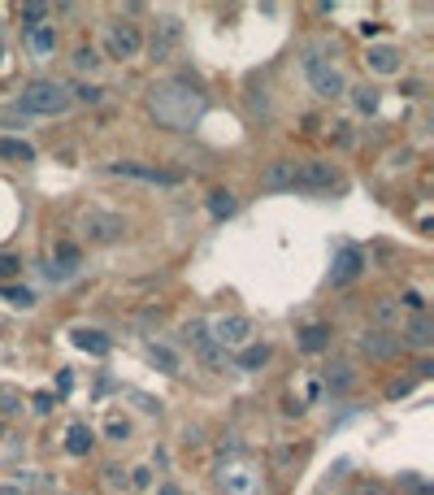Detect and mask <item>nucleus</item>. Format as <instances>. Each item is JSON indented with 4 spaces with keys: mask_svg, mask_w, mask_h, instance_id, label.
<instances>
[{
    "mask_svg": "<svg viewBox=\"0 0 434 495\" xmlns=\"http://www.w3.org/2000/svg\"><path fill=\"white\" fill-rule=\"evenodd\" d=\"M57 265L79 270V248H74V244H61V248H57Z\"/></svg>",
    "mask_w": 434,
    "mask_h": 495,
    "instance_id": "36",
    "label": "nucleus"
},
{
    "mask_svg": "<svg viewBox=\"0 0 434 495\" xmlns=\"http://www.w3.org/2000/svg\"><path fill=\"white\" fill-rule=\"evenodd\" d=\"M0 434H5V422H0Z\"/></svg>",
    "mask_w": 434,
    "mask_h": 495,
    "instance_id": "45",
    "label": "nucleus"
},
{
    "mask_svg": "<svg viewBox=\"0 0 434 495\" xmlns=\"http://www.w3.org/2000/svg\"><path fill=\"white\" fill-rule=\"evenodd\" d=\"M0 57H5V39H0Z\"/></svg>",
    "mask_w": 434,
    "mask_h": 495,
    "instance_id": "44",
    "label": "nucleus"
},
{
    "mask_svg": "<svg viewBox=\"0 0 434 495\" xmlns=\"http://www.w3.org/2000/svg\"><path fill=\"white\" fill-rule=\"evenodd\" d=\"M304 70H309V83H313V92L321 100H335V96L347 92V78L330 65V61H321V52H309V57H304Z\"/></svg>",
    "mask_w": 434,
    "mask_h": 495,
    "instance_id": "6",
    "label": "nucleus"
},
{
    "mask_svg": "<svg viewBox=\"0 0 434 495\" xmlns=\"http://www.w3.org/2000/svg\"><path fill=\"white\" fill-rule=\"evenodd\" d=\"M365 265H369V256H365V248H356V244H343L335 256H330V287H347V282H356L365 274Z\"/></svg>",
    "mask_w": 434,
    "mask_h": 495,
    "instance_id": "7",
    "label": "nucleus"
},
{
    "mask_svg": "<svg viewBox=\"0 0 434 495\" xmlns=\"http://www.w3.org/2000/svg\"><path fill=\"white\" fill-rule=\"evenodd\" d=\"M70 344H74V348H83V352H91V356H109L113 339H109V334H100V330H91V326H74V330H70Z\"/></svg>",
    "mask_w": 434,
    "mask_h": 495,
    "instance_id": "15",
    "label": "nucleus"
},
{
    "mask_svg": "<svg viewBox=\"0 0 434 495\" xmlns=\"http://www.w3.org/2000/svg\"><path fill=\"white\" fill-rule=\"evenodd\" d=\"M330 339H335V330H330L326 322H309V326H300L295 330V344H300V352H326L330 348Z\"/></svg>",
    "mask_w": 434,
    "mask_h": 495,
    "instance_id": "14",
    "label": "nucleus"
},
{
    "mask_svg": "<svg viewBox=\"0 0 434 495\" xmlns=\"http://www.w3.org/2000/svg\"><path fill=\"white\" fill-rule=\"evenodd\" d=\"M100 96H105V92H100L96 83H79L70 92V100H83V104H100Z\"/></svg>",
    "mask_w": 434,
    "mask_h": 495,
    "instance_id": "34",
    "label": "nucleus"
},
{
    "mask_svg": "<svg viewBox=\"0 0 434 495\" xmlns=\"http://www.w3.org/2000/svg\"><path fill=\"white\" fill-rule=\"evenodd\" d=\"M148 104H152V118H157L161 126H174V130L191 126V122L204 113L200 92H187V87H178V83H161V87H152Z\"/></svg>",
    "mask_w": 434,
    "mask_h": 495,
    "instance_id": "1",
    "label": "nucleus"
},
{
    "mask_svg": "<svg viewBox=\"0 0 434 495\" xmlns=\"http://www.w3.org/2000/svg\"><path fill=\"white\" fill-rule=\"evenodd\" d=\"M374 318L382 322V330H387L391 322H400V308H395V300H391V296H382V300L374 304Z\"/></svg>",
    "mask_w": 434,
    "mask_h": 495,
    "instance_id": "28",
    "label": "nucleus"
},
{
    "mask_svg": "<svg viewBox=\"0 0 434 495\" xmlns=\"http://www.w3.org/2000/svg\"><path fill=\"white\" fill-rule=\"evenodd\" d=\"M178 39H183V22H178V18H161L157 22V39H152V52H157V57H170Z\"/></svg>",
    "mask_w": 434,
    "mask_h": 495,
    "instance_id": "18",
    "label": "nucleus"
},
{
    "mask_svg": "<svg viewBox=\"0 0 434 495\" xmlns=\"http://www.w3.org/2000/svg\"><path fill=\"white\" fill-rule=\"evenodd\" d=\"M222 487H226V495H257L261 491V474L252 465H226L222 469Z\"/></svg>",
    "mask_w": 434,
    "mask_h": 495,
    "instance_id": "12",
    "label": "nucleus"
},
{
    "mask_svg": "<svg viewBox=\"0 0 434 495\" xmlns=\"http://www.w3.org/2000/svg\"><path fill=\"white\" fill-rule=\"evenodd\" d=\"M400 344H408V348H430L434 344V322L426 318V313H413V318H408V326H404V339Z\"/></svg>",
    "mask_w": 434,
    "mask_h": 495,
    "instance_id": "16",
    "label": "nucleus"
},
{
    "mask_svg": "<svg viewBox=\"0 0 434 495\" xmlns=\"http://www.w3.org/2000/svg\"><path fill=\"white\" fill-rule=\"evenodd\" d=\"M209 339L226 352V348H243L248 339H252V318L248 313H226V318L209 322Z\"/></svg>",
    "mask_w": 434,
    "mask_h": 495,
    "instance_id": "8",
    "label": "nucleus"
},
{
    "mask_svg": "<svg viewBox=\"0 0 434 495\" xmlns=\"http://www.w3.org/2000/svg\"><path fill=\"white\" fill-rule=\"evenodd\" d=\"M109 174H117V178H135V182H148V187H183V170L148 165V161H109Z\"/></svg>",
    "mask_w": 434,
    "mask_h": 495,
    "instance_id": "3",
    "label": "nucleus"
},
{
    "mask_svg": "<svg viewBox=\"0 0 434 495\" xmlns=\"http://www.w3.org/2000/svg\"><path fill=\"white\" fill-rule=\"evenodd\" d=\"M79 230H83V239H91V244H117L126 234V218L122 213H105V208H87Z\"/></svg>",
    "mask_w": 434,
    "mask_h": 495,
    "instance_id": "5",
    "label": "nucleus"
},
{
    "mask_svg": "<svg viewBox=\"0 0 434 495\" xmlns=\"http://www.w3.org/2000/svg\"><path fill=\"white\" fill-rule=\"evenodd\" d=\"M57 408V396H48V391H39L35 396V413H53Z\"/></svg>",
    "mask_w": 434,
    "mask_h": 495,
    "instance_id": "38",
    "label": "nucleus"
},
{
    "mask_svg": "<svg viewBox=\"0 0 434 495\" xmlns=\"http://www.w3.org/2000/svg\"><path fill=\"white\" fill-rule=\"evenodd\" d=\"M183 344H191L196 352H204V348L213 344V339H209V322H204V318H187L183 322Z\"/></svg>",
    "mask_w": 434,
    "mask_h": 495,
    "instance_id": "23",
    "label": "nucleus"
},
{
    "mask_svg": "<svg viewBox=\"0 0 434 495\" xmlns=\"http://www.w3.org/2000/svg\"><path fill=\"white\" fill-rule=\"evenodd\" d=\"M269 361V344H243V352H239V370L243 374H252V370H261V365Z\"/></svg>",
    "mask_w": 434,
    "mask_h": 495,
    "instance_id": "24",
    "label": "nucleus"
},
{
    "mask_svg": "<svg viewBox=\"0 0 434 495\" xmlns=\"http://www.w3.org/2000/svg\"><path fill=\"white\" fill-rule=\"evenodd\" d=\"M91 443H96V434H91L87 422H74V426L65 430V452H70V456H87Z\"/></svg>",
    "mask_w": 434,
    "mask_h": 495,
    "instance_id": "20",
    "label": "nucleus"
},
{
    "mask_svg": "<svg viewBox=\"0 0 434 495\" xmlns=\"http://www.w3.org/2000/svg\"><path fill=\"white\" fill-rule=\"evenodd\" d=\"M105 474H109V482H113V487H126V474H122V469H105Z\"/></svg>",
    "mask_w": 434,
    "mask_h": 495,
    "instance_id": "41",
    "label": "nucleus"
},
{
    "mask_svg": "<svg viewBox=\"0 0 434 495\" xmlns=\"http://www.w3.org/2000/svg\"><path fill=\"white\" fill-rule=\"evenodd\" d=\"M48 13H53L48 5H22V9H18V22L27 26V31H35V26H44V18H48Z\"/></svg>",
    "mask_w": 434,
    "mask_h": 495,
    "instance_id": "27",
    "label": "nucleus"
},
{
    "mask_svg": "<svg viewBox=\"0 0 434 495\" xmlns=\"http://www.w3.org/2000/svg\"><path fill=\"white\" fill-rule=\"evenodd\" d=\"M352 100H356V109H361V113H374L378 109V92H369V87H356Z\"/></svg>",
    "mask_w": 434,
    "mask_h": 495,
    "instance_id": "33",
    "label": "nucleus"
},
{
    "mask_svg": "<svg viewBox=\"0 0 434 495\" xmlns=\"http://www.w3.org/2000/svg\"><path fill=\"white\" fill-rule=\"evenodd\" d=\"M400 300H404L408 308H413V313H421V308H426V300H421V292H404Z\"/></svg>",
    "mask_w": 434,
    "mask_h": 495,
    "instance_id": "39",
    "label": "nucleus"
},
{
    "mask_svg": "<svg viewBox=\"0 0 434 495\" xmlns=\"http://www.w3.org/2000/svg\"><path fill=\"white\" fill-rule=\"evenodd\" d=\"M131 487H135V491H148V487H152V465H135V469H131Z\"/></svg>",
    "mask_w": 434,
    "mask_h": 495,
    "instance_id": "35",
    "label": "nucleus"
},
{
    "mask_svg": "<svg viewBox=\"0 0 434 495\" xmlns=\"http://www.w3.org/2000/svg\"><path fill=\"white\" fill-rule=\"evenodd\" d=\"M356 495H391V491L382 487V482H361V487H356Z\"/></svg>",
    "mask_w": 434,
    "mask_h": 495,
    "instance_id": "40",
    "label": "nucleus"
},
{
    "mask_svg": "<svg viewBox=\"0 0 434 495\" xmlns=\"http://www.w3.org/2000/svg\"><path fill=\"white\" fill-rule=\"evenodd\" d=\"M105 439H113V443H126V439H131V422H126V417H109V422H105Z\"/></svg>",
    "mask_w": 434,
    "mask_h": 495,
    "instance_id": "29",
    "label": "nucleus"
},
{
    "mask_svg": "<svg viewBox=\"0 0 434 495\" xmlns=\"http://www.w3.org/2000/svg\"><path fill=\"white\" fill-rule=\"evenodd\" d=\"M365 61H369V70H374V74H400L404 52H400L395 44H374V48L365 52Z\"/></svg>",
    "mask_w": 434,
    "mask_h": 495,
    "instance_id": "13",
    "label": "nucleus"
},
{
    "mask_svg": "<svg viewBox=\"0 0 434 495\" xmlns=\"http://www.w3.org/2000/svg\"><path fill=\"white\" fill-rule=\"evenodd\" d=\"M0 495H27V491H22L18 482H5V487H0Z\"/></svg>",
    "mask_w": 434,
    "mask_h": 495,
    "instance_id": "42",
    "label": "nucleus"
},
{
    "mask_svg": "<svg viewBox=\"0 0 434 495\" xmlns=\"http://www.w3.org/2000/svg\"><path fill=\"white\" fill-rule=\"evenodd\" d=\"M22 274V256L18 252H0V282L5 278H18Z\"/></svg>",
    "mask_w": 434,
    "mask_h": 495,
    "instance_id": "32",
    "label": "nucleus"
},
{
    "mask_svg": "<svg viewBox=\"0 0 434 495\" xmlns=\"http://www.w3.org/2000/svg\"><path fill=\"white\" fill-rule=\"evenodd\" d=\"M44 278H48V282H65V278H74V270L57 265V261H48V265H44Z\"/></svg>",
    "mask_w": 434,
    "mask_h": 495,
    "instance_id": "37",
    "label": "nucleus"
},
{
    "mask_svg": "<svg viewBox=\"0 0 434 495\" xmlns=\"http://www.w3.org/2000/svg\"><path fill=\"white\" fill-rule=\"evenodd\" d=\"M204 204H209V213H213L217 222H226V218H235V213H239V196H235V192H226V187L209 192V200H204Z\"/></svg>",
    "mask_w": 434,
    "mask_h": 495,
    "instance_id": "19",
    "label": "nucleus"
},
{
    "mask_svg": "<svg viewBox=\"0 0 434 495\" xmlns=\"http://www.w3.org/2000/svg\"><path fill=\"white\" fill-rule=\"evenodd\" d=\"M157 495H178V487H161V491H157Z\"/></svg>",
    "mask_w": 434,
    "mask_h": 495,
    "instance_id": "43",
    "label": "nucleus"
},
{
    "mask_svg": "<svg viewBox=\"0 0 434 495\" xmlns=\"http://www.w3.org/2000/svg\"><path fill=\"white\" fill-rule=\"evenodd\" d=\"M326 387H330V396H343V391H352V387H356V365H352V361H330Z\"/></svg>",
    "mask_w": 434,
    "mask_h": 495,
    "instance_id": "17",
    "label": "nucleus"
},
{
    "mask_svg": "<svg viewBox=\"0 0 434 495\" xmlns=\"http://www.w3.org/2000/svg\"><path fill=\"white\" fill-rule=\"evenodd\" d=\"M13 413H22V396L13 387H0V417H13Z\"/></svg>",
    "mask_w": 434,
    "mask_h": 495,
    "instance_id": "30",
    "label": "nucleus"
},
{
    "mask_svg": "<svg viewBox=\"0 0 434 495\" xmlns=\"http://www.w3.org/2000/svg\"><path fill=\"white\" fill-rule=\"evenodd\" d=\"M339 182V165L326 156H304L295 170V192H330Z\"/></svg>",
    "mask_w": 434,
    "mask_h": 495,
    "instance_id": "4",
    "label": "nucleus"
},
{
    "mask_svg": "<svg viewBox=\"0 0 434 495\" xmlns=\"http://www.w3.org/2000/svg\"><path fill=\"white\" fill-rule=\"evenodd\" d=\"M295 170H300L295 156H278V161L265 165L261 187H265V192H295Z\"/></svg>",
    "mask_w": 434,
    "mask_h": 495,
    "instance_id": "10",
    "label": "nucleus"
},
{
    "mask_svg": "<svg viewBox=\"0 0 434 495\" xmlns=\"http://www.w3.org/2000/svg\"><path fill=\"white\" fill-rule=\"evenodd\" d=\"M0 156H5V161H18V165H31L35 148L27 139H18V135H5V139H0Z\"/></svg>",
    "mask_w": 434,
    "mask_h": 495,
    "instance_id": "21",
    "label": "nucleus"
},
{
    "mask_svg": "<svg viewBox=\"0 0 434 495\" xmlns=\"http://www.w3.org/2000/svg\"><path fill=\"white\" fill-rule=\"evenodd\" d=\"M400 348H404V344H400V334H395V330L374 326V330H365V334H361V352H365V356H374V361H391Z\"/></svg>",
    "mask_w": 434,
    "mask_h": 495,
    "instance_id": "11",
    "label": "nucleus"
},
{
    "mask_svg": "<svg viewBox=\"0 0 434 495\" xmlns=\"http://www.w3.org/2000/svg\"><path fill=\"white\" fill-rule=\"evenodd\" d=\"M53 48H57V31H53V22L35 26V31H31V52H35V57H48Z\"/></svg>",
    "mask_w": 434,
    "mask_h": 495,
    "instance_id": "25",
    "label": "nucleus"
},
{
    "mask_svg": "<svg viewBox=\"0 0 434 495\" xmlns=\"http://www.w3.org/2000/svg\"><path fill=\"white\" fill-rule=\"evenodd\" d=\"M0 300L13 308H35V292H27V287H0Z\"/></svg>",
    "mask_w": 434,
    "mask_h": 495,
    "instance_id": "26",
    "label": "nucleus"
},
{
    "mask_svg": "<svg viewBox=\"0 0 434 495\" xmlns=\"http://www.w3.org/2000/svg\"><path fill=\"white\" fill-rule=\"evenodd\" d=\"M70 87L57 83V78H35V83H27V92L18 96V109L22 113H35V118H61L70 113Z\"/></svg>",
    "mask_w": 434,
    "mask_h": 495,
    "instance_id": "2",
    "label": "nucleus"
},
{
    "mask_svg": "<svg viewBox=\"0 0 434 495\" xmlns=\"http://www.w3.org/2000/svg\"><path fill=\"white\" fill-rule=\"evenodd\" d=\"M100 65V52L96 48H79V52H74V70H79V74H91Z\"/></svg>",
    "mask_w": 434,
    "mask_h": 495,
    "instance_id": "31",
    "label": "nucleus"
},
{
    "mask_svg": "<svg viewBox=\"0 0 434 495\" xmlns=\"http://www.w3.org/2000/svg\"><path fill=\"white\" fill-rule=\"evenodd\" d=\"M105 44H109L113 57H122V61H131V57H139V52H143V35H139V26H131V22H113L109 35H105Z\"/></svg>",
    "mask_w": 434,
    "mask_h": 495,
    "instance_id": "9",
    "label": "nucleus"
},
{
    "mask_svg": "<svg viewBox=\"0 0 434 495\" xmlns=\"http://www.w3.org/2000/svg\"><path fill=\"white\" fill-rule=\"evenodd\" d=\"M143 352H148V361L157 365L161 374H178V370H183V361H178V352H174V348H165V344H148Z\"/></svg>",
    "mask_w": 434,
    "mask_h": 495,
    "instance_id": "22",
    "label": "nucleus"
}]
</instances>
